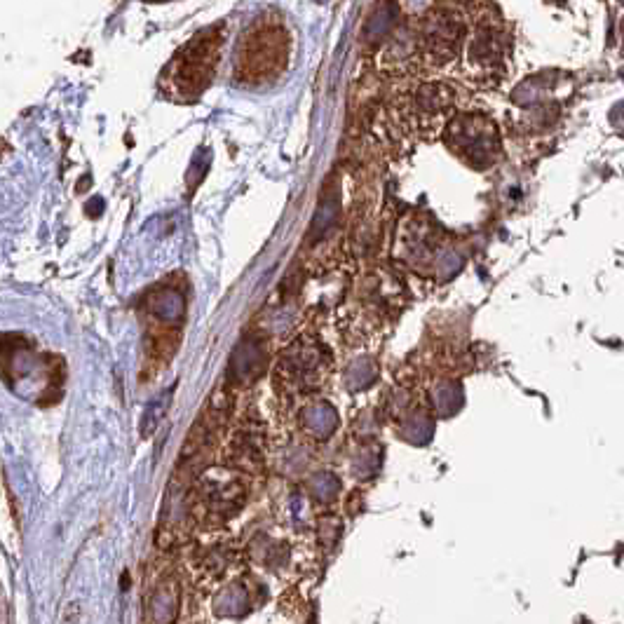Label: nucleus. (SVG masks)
I'll return each instance as SVG.
<instances>
[{
    "instance_id": "obj_3",
    "label": "nucleus",
    "mask_w": 624,
    "mask_h": 624,
    "mask_svg": "<svg viewBox=\"0 0 624 624\" xmlns=\"http://www.w3.org/2000/svg\"><path fill=\"white\" fill-rule=\"evenodd\" d=\"M329 352L320 345H296L284 352L277 366V381H282L289 395H312L329 376Z\"/></svg>"
},
{
    "instance_id": "obj_1",
    "label": "nucleus",
    "mask_w": 624,
    "mask_h": 624,
    "mask_svg": "<svg viewBox=\"0 0 624 624\" xmlns=\"http://www.w3.org/2000/svg\"><path fill=\"white\" fill-rule=\"evenodd\" d=\"M289 38L280 26H259L249 31L237 54V73L244 83L263 85L277 78L287 64Z\"/></svg>"
},
{
    "instance_id": "obj_2",
    "label": "nucleus",
    "mask_w": 624,
    "mask_h": 624,
    "mask_svg": "<svg viewBox=\"0 0 624 624\" xmlns=\"http://www.w3.org/2000/svg\"><path fill=\"white\" fill-rule=\"evenodd\" d=\"M221 36L216 31L200 33L198 38L191 40L183 50L176 54V59L169 66V80L174 90L181 92L183 97H195L212 83L216 61H219Z\"/></svg>"
}]
</instances>
